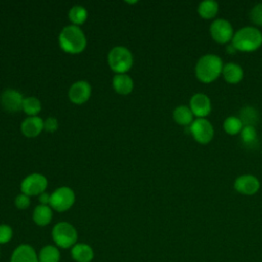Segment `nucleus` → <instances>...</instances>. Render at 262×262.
Segmentation results:
<instances>
[{"label":"nucleus","instance_id":"7ed1b4c3","mask_svg":"<svg viewBox=\"0 0 262 262\" xmlns=\"http://www.w3.org/2000/svg\"><path fill=\"white\" fill-rule=\"evenodd\" d=\"M60 48L72 54L82 52L86 47V37L82 30L75 25L63 28L58 37Z\"/></svg>","mask_w":262,"mask_h":262},{"label":"nucleus","instance_id":"ddd939ff","mask_svg":"<svg viewBox=\"0 0 262 262\" xmlns=\"http://www.w3.org/2000/svg\"><path fill=\"white\" fill-rule=\"evenodd\" d=\"M91 94V87L86 81L75 82L69 90V98L76 104L86 102Z\"/></svg>","mask_w":262,"mask_h":262},{"label":"nucleus","instance_id":"2f4dec72","mask_svg":"<svg viewBox=\"0 0 262 262\" xmlns=\"http://www.w3.org/2000/svg\"><path fill=\"white\" fill-rule=\"evenodd\" d=\"M39 201L41 203V205H49V202H50V195L46 192H43L40 194L39 196Z\"/></svg>","mask_w":262,"mask_h":262},{"label":"nucleus","instance_id":"5701e85b","mask_svg":"<svg viewBox=\"0 0 262 262\" xmlns=\"http://www.w3.org/2000/svg\"><path fill=\"white\" fill-rule=\"evenodd\" d=\"M238 118L244 126H255L258 122L259 114L255 107L247 105L241 108Z\"/></svg>","mask_w":262,"mask_h":262},{"label":"nucleus","instance_id":"9b49d317","mask_svg":"<svg viewBox=\"0 0 262 262\" xmlns=\"http://www.w3.org/2000/svg\"><path fill=\"white\" fill-rule=\"evenodd\" d=\"M234 189L246 195H253L255 194L260 188V181L259 179L251 174L241 175L234 180Z\"/></svg>","mask_w":262,"mask_h":262},{"label":"nucleus","instance_id":"423d86ee","mask_svg":"<svg viewBox=\"0 0 262 262\" xmlns=\"http://www.w3.org/2000/svg\"><path fill=\"white\" fill-rule=\"evenodd\" d=\"M75 203V193L68 186L58 187L50 194V208L57 212L69 210Z\"/></svg>","mask_w":262,"mask_h":262},{"label":"nucleus","instance_id":"4468645a","mask_svg":"<svg viewBox=\"0 0 262 262\" xmlns=\"http://www.w3.org/2000/svg\"><path fill=\"white\" fill-rule=\"evenodd\" d=\"M23 95L14 89H6L1 95V104L8 112H17L23 108Z\"/></svg>","mask_w":262,"mask_h":262},{"label":"nucleus","instance_id":"b1692460","mask_svg":"<svg viewBox=\"0 0 262 262\" xmlns=\"http://www.w3.org/2000/svg\"><path fill=\"white\" fill-rule=\"evenodd\" d=\"M241 139L245 146L256 147L258 144V134L255 126H244L241 131Z\"/></svg>","mask_w":262,"mask_h":262},{"label":"nucleus","instance_id":"473e14b6","mask_svg":"<svg viewBox=\"0 0 262 262\" xmlns=\"http://www.w3.org/2000/svg\"><path fill=\"white\" fill-rule=\"evenodd\" d=\"M236 51V49L232 46V44L231 45H229V46H227V52H229V53H233V52H235Z\"/></svg>","mask_w":262,"mask_h":262},{"label":"nucleus","instance_id":"6ab92c4d","mask_svg":"<svg viewBox=\"0 0 262 262\" xmlns=\"http://www.w3.org/2000/svg\"><path fill=\"white\" fill-rule=\"evenodd\" d=\"M52 210L47 205H39L34 209L33 220L39 226H46L51 222Z\"/></svg>","mask_w":262,"mask_h":262},{"label":"nucleus","instance_id":"aec40b11","mask_svg":"<svg viewBox=\"0 0 262 262\" xmlns=\"http://www.w3.org/2000/svg\"><path fill=\"white\" fill-rule=\"evenodd\" d=\"M61 258L59 248L55 245H46L38 253L39 262H59Z\"/></svg>","mask_w":262,"mask_h":262},{"label":"nucleus","instance_id":"6e6552de","mask_svg":"<svg viewBox=\"0 0 262 262\" xmlns=\"http://www.w3.org/2000/svg\"><path fill=\"white\" fill-rule=\"evenodd\" d=\"M210 34L214 41L219 44H225L232 40L234 33L232 26L228 20L217 18L210 26Z\"/></svg>","mask_w":262,"mask_h":262},{"label":"nucleus","instance_id":"39448f33","mask_svg":"<svg viewBox=\"0 0 262 262\" xmlns=\"http://www.w3.org/2000/svg\"><path fill=\"white\" fill-rule=\"evenodd\" d=\"M107 61L110 68L117 74H124L128 72L133 64L132 53L124 46L114 47L108 55Z\"/></svg>","mask_w":262,"mask_h":262},{"label":"nucleus","instance_id":"0eeeda50","mask_svg":"<svg viewBox=\"0 0 262 262\" xmlns=\"http://www.w3.org/2000/svg\"><path fill=\"white\" fill-rule=\"evenodd\" d=\"M194 140L201 144L209 143L214 136V129L210 121L206 118H198L188 128Z\"/></svg>","mask_w":262,"mask_h":262},{"label":"nucleus","instance_id":"f257e3e1","mask_svg":"<svg viewBox=\"0 0 262 262\" xmlns=\"http://www.w3.org/2000/svg\"><path fill=\"white\" fill-rule=\"evenodd\" d=\"M222 59L216 54H205L201 56L195 64V76L203 83L215 81L222 73Z\"/></svg>","mask_w":262,"mask_h":262},{"label":"nucleus","instance_id":"dca6fc26","mask_svg":"<svg viewBox=\"0 0 262 262\" xmlns=\"http://www.w3.org/2000/svg\"><path fill=\"white\" fill-rule=\"evenodd\" d=\"M21 132L27 137H36L41 133L44 129V122L41 118L35 117H28L20 126Z\"/></svg>","mask_w":262,"mask_h":262},{"label":"nucleus","instance_id":"20e7f679","mask_svg":"<svg viewBox=\"0 0 262 262\" xmlns=\"http://www.w3.org/2000/svg\"><path fill=\"white\" fill-rule=\"evenodd\" d=\"M52 239L57 248L70 249L78 243L77 229L69 222L56 223L51 231Z\"/></svg>","mask_w":262,"mask_h":262},{"label":"nucleus","instance_id":"a211bd4d","mask_svg":"<svg viewBox=\"0 0 262 262\" xmlns=\"http://www.w3.org/2000/svg\"><path fill=\"white\" fill-rule=\"evenodd\" d=\"M113 86L119 94H129L133 89V81L126 74H117L113 79Z\"/></svg>","mask_w":262,"mask_h":262},{"label":"nucleus","instance_id":"f03ea898","mask_svg":"<svg viewBox=\"0 0 262 262\" xmlns=\"http://www.w3.org/2000/svg\"><path fill=\"white\" fill-rule=\"evenodd\" d=\"M231 44L238 51H255L262 45V33L255 27H244L233 34Z\"/></svg>","mask_w":262,"mask_h":262},{"label":"nucleus","instance_id":"412c9836","mask_svg":"<svg viewBox=\"0 0 262 262\" xmlns=\"http://www.w3.org/2000/svg\"><path fill=\"white\" fill-rule=\"evenodd\" d=\"M174 121L181 126H190L193 122V114L186 105H178L173 112Z\"/></svg>","mask_w":262,"mask_h":262},{"label":"nucleus","instance_id":"1a4fd4ad","mask_svg":"<svg viewBox=\"0 0 262 262\" xmlns=\"http://www.w3.org/2000/svg\"><path fill=\"white\" fill-rule=\"evenodd\" d=\"M46 186H47V179L45 178V176L38 173H34L27 176L23 180L20 184V189L23 193L31 196V195H37V194L43 193Z\"/></svg>","mask_w":262,"mask_h":262},{"label":"nucleus","instance_id":"f3484780","mask_svg":"<svg viewBox=\"0 0 262 262\" xmlns=\"http://www.w3.org/2000/svg\"><path fill=\"white\" fill-rule=\"evenodd\" d=\"M221 74L224 80L229 84H237L244 77V71L242 67L235 62H227L223 64Z\"/></svg>","mask_w":262,"mask_h":262},{"label":"nucleus","instance_id":"c85d7f7f","mask_svg":"<svg viewBox=\"0 0 262 262\" xmlns=\"http://www.w3.org/2000/svg\"><path fill=\"white\" fill-rule=\"evenodd\" d=\"M250 18L255 25L262 26V3H258L251 9Z\"/></svg>","mask_w":262,"mask_h":262},{"label":"nucleus","instance_id":"a878e982","mask_svg":"<svg viewBox=\"0 0 262 262\" xmlns=\"http://www.w3.org/2000/svg\"><path fill=\"white\" fill-rule=\"evenodd\" d=\"M23 110L27 115L35 117L41 111V103L36 97H27L23 101Z\"/></svg>","mask_w":262,"mask_h":262},{"label":"nucleus","instance_id":"c756f323","mask_svg":"<svg viewBox=\"0 0 262 262\" xmlns=\"http://www.w3.org/2000/svg\"><path fill=\"white\" fill-rule=\"evenodd\" d=\"M14 203H15V206L17 209L24 210L30 206V198H29V195H27L25 193H20L15 198Z\"/></svg>","mask_w":262,"mask_h":262},{"label":"nucleus","instance_id":"393cba45","mask_svg":"<svg viewBox=\"0 0 262 262\" xmlns=\"http://www.w3.org/2000/svg\"><path fill=\"white\" fill-rule=\"evenodd\" d=\"M244 125L238 117L230 116L227 117L223 122V129L229 135H236L241 133Z\"/></svg>","mask_w":262,"mask_h":262},{"label":"nucleus","instance_id":"7c9ffc66","mask_svg":"<svg viewBox=\"0 0 262 262\" xmlns=\"http://www.w3.org/2000/svg\"><path fill=\"white\" fill-rule=\"evenodd\" d=\"M57 127H58V123L55 118H48L44 122V129L47 132H54L57 130Z\"/></svg>","mask_w":262,"mask_h":262},{"label":"nucleus","instance_id":"2eb2a0df","mask_svg":"<svg viewBox=\"0 0 262 262\" xmlns=\"http://www.w3.org/2000/svg\"><path fill=\"white\" fill-rule=\"evenodd\" d=\"M71 256L76 262H91L94 259V251L88 244L77 243L71 248Z\"/></svg>","mask_w":262,"mask_h":262},{"label":"nucleus","instance_id":"cd10ccee","mask_svg":"<svg viewBox=\"0 0 262 262\" xmlns=\"http://www.w3.org/2000/svg\"><path fill=\"white\" fill-rule=\"evenodd\" d=\"M13 235L12 228L7 224H0V245L7 244L11 241Z\"/></svg>","mask_w":262,"mask_h":262},{"label":"nucleus","instance_id":"bb28decb","mask_svg":"<svg viewBox=\"0 0 262 262\" xmlns=\"http://www.w3.org/2000/svg\"><path fill=\"white\" fill-rule=\"evenodd\" d=\"M69 18L75 26L82 25L87 18V11L83 6L75 5L69 11Z\"/></svg>","mask_w":262,"mask_h":262},{"label":"nucleus","instance_id":"4be33fe9","mask_svg":"<svg viewBox=\"0 0 262 262\" xmlns=\"http://www.w3.org/2000/svg\"><path fill=\"white\" fill-rule=\"evenodd\" d=\"M219 9V5L214 0H205L202 1L198 6V12L201 17L205 19L213 18Z\"/></svg>","mask_w":262,"mask_h":262},{"label":"nucleus","instance_id":"9d476101","mask_svg":"<svg viewBox=\"0 0 262 262\" xmlns=\"http://www.w3.org/2000/svg\"><path fill=\"white\" fill-rule=\"evenodd\" d=\"M189 108L196 118H206L212 111L211 100L205 93H195L190 98Z\"/></svg>","mask_w":262,"mask_h":262},{"label":"nucleus","instance_id":"f8f14e48","mask_svg":"<svg viewBox=\"0 0 262 262\" xmlns=\"http://www.w3.org/2000/svg\"><path fill=\"white\" fill-rule=\"evenodd\" d=\"M9 262H39L36 250L29 244L18 245L11 253Z\"/></svg>","mask_w":262,"mask_h":262},{"label":"nucleus","instance_id":"72a5a7b5","mask_svg":"<svg viewBox=\"0 0 262 262\" xmlns=\"http://www.w3.org/2000/svg\"><path fill=\"white\" fill-rule=\"evenodd\" d=\"M0 256H1V250H0Z\"/></svg>","mask_w":262,"mask_h":262}]
</instances>
